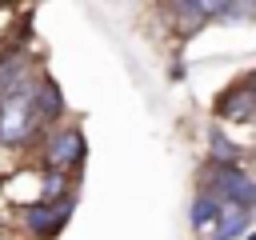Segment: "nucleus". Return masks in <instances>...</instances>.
<instances>
[{
	"mask_svg": "<svg viewBox=\"0 0 256 240\" xmlns=\"http://www.w3.org/2000/svg\"><path fill=\"white\" fill-rule=\"evenodd\" d=\"M168 16H172L176 36H180V40H192L200 28H208L212 4H204V0H176V4H168Z\"/></svg>",
	"mask_w": 256,
	"mask_h": 240,
	"instance_id": "6",
	"label": "nucleus"
},
{
	"mask_svg": "<svg viewBox=\"0 0 256 240\" xmlns=\"http://www.w3.org/2000/svg\"><path fill=\"white\" fill-rule=\"evenodd\" d=\"M216 120L220 124H248L252 116H256V96H252V88L244 84V80H236V84H228L220 96H216Z\"/></svg>",
	"mask_w": 256,
	"mask_h": 240,
	"instance_id": "5",
	"label": "nucleus"
},
{
	"mask_svg": "<svg viewBox=\"0 0 256 240\" xmlns=\"http://www.w3.org/2000/svg\"><path fill=\"white\" fill-rule=\"evenodd\" d=\"M0 240H8V236H0Z\"/></svg>",
	"mask_w": 256,
	"mask_h": 240,
	"instance_id": "14",
	"label": "nucleus"
},
{
	"mask_svg": "<svg viewBox=\"0 0 256 240\" xmlns=\"http://www.w3.org/2000/svg\"><path fill=\"white\" fill-rule=\"evenodd\" d=\"M36 152H40V168H44V172H64V176H72V172L84 168L88 144H84V132H80L76 124H56V128H48V132L40 136Z\"/></svg>",
	"mask_w": 256,
	"mask_h": 240,
	"instance_id": "2",
	"label": "nucleus"
},
{
	"mask_svg": "<svg viewBox=\"0 0 256 240\" xmlns=\"http://www.w3.org/2000/svg\"><path fill=\"white\" fill-rule=\"evenodd\" d=\"M200 188L224 204H240L244 212H256V180L240 164H212L208 160L200 172Z\"/></svg>",
	"mask_w": 256,
	"mask_h": 240,
	"instance_id": "3",
	"label": "nucleus"
},
{
	"mask_svg": "<svg viewBox=\"0 0 256 240\" xmlns=\"http://www.w3.org/2000/svg\"><path fill=\"white\" fill-rule=\"evenodd\" d=\"M244 84H248V88H252V96H256V68H252V72L244 76Z\"/></svg>",
	"mask_w": 256,
	"mask_h": 240,
	"instance_id": "11",
	"label": "nucleus"
},
{
	"mask_svg": "<svg viewBox=\"0 0 256 240\" xmlns=\"http://www.w3.org/2000/svg\"><path fill=\"white\" fill-rule=\"evenodd\" d=\"M248 240H256V232H248Z\"/></svg>",
	"mask_w": 256,
	"mask_h": 240,
	"instance_id": "12",
	"label": "nucleus"
},
{
	"mask_svg": "<svg viewBox=\"0 0 256 240\" xmlns=\"http://www.w3.org/2000/svg\"><path fill=\"white\" fill-rule=\"evenodd\" d=\"M48 128L40 124L36 116V80L12 96L0 100V148H28V144H40Z\"/></svg>",
	"mask_w": 256,
	"mask_h": 240,
	"instance_id": "1",
	"label": "nucleus"
},
{
	"mask_svg": "<svg viewBox=\"0 0 256 240\" xmlns=\"http://www.w3.org/2000/svg\"><path fill=\"white\" fill-rule=\"evenodd\" d=\"M248 220H252V212H244L240 204H224L216 228H212L208 236H200V240H236V236L248 232Z\"/></svg>",
	"mask_w": 256,
	"mask_h": 240,
	"instance_id": "9",
	"label": "nucleus"
},
{
	"mask_svg": "<svg viewBox=\"0 0 256 240\" xmlns=\"http://www.w3.org/2000/svg\"><path fill=\"white\" fill-rule=\"evenodd\" d=\"M64 112H68V104H64L60 84L48 72H40V80H36V116H40V124L44 128H56L64 120Z\"/></svg>",
	"mask_w": 256,
	"mask_h": 240,
	"instance_id": "7",
	"label": "nucleus"
},
{
	"mask_svg": "<svg viewBox=\"0 0 256 240\" xmlns=\"http://www.w3.org/2000/svg\"><path fill=\"white\" fill-rule=\"evenodd\" d=\"M72 204H76V196H72V200H64V204H44V200H32V204H24V208H20V228H24L32 240H52V236L68 224Z\"/></svg>",
	"mask_w": 256,
	"mask_h": 240,
	"instance_id": "4",
	"label": "nucleus"
},
{
	"mask_svg": "<svg viewBox=\"0 0 256 240\" xmlns=\"http://www.w3.org/2000/svg\"><path fill=\"white\" fill-rule=\"evenodd\" d=\"M220 208H224V200H216L212 192H196L192 196V208H188V220H192V232H196V240L200 236H208L212 228H216V220H220Z\"/></svg>",
	"mask_w": 256,
	"mask_h": 240,
	"instance_id": "8",
	"label": "nucleus"
},
{
	"mask_svg": "<svg viewBox=\"0 0 256 240\" xmlns=\"http://www.w3.org/2000/svg\"><path fill=\"white\" fill-rule=\"evenodd\" d=\"M0 180H4V172H0Z\"/></svg>",
	"mask_w": 256,
	"mask_h": 240,
	"instance_id": "13",
	"label": "nucleus"
},
{
	"mask_svg": "<svg viewBox=\"0 0 256 240\" xmlns=\"http://www.w3.org/2000/svg\"><path fill=\"white\" fill-rule=\"evenodd\" d=\"M256 16V4H236V0H212V20H244Z\"/></svg>",
	"mask_w": 256,
	"mask_h": 240,
	"instance_id": "10",
	"label": "nucleus"
}]
</instances>
